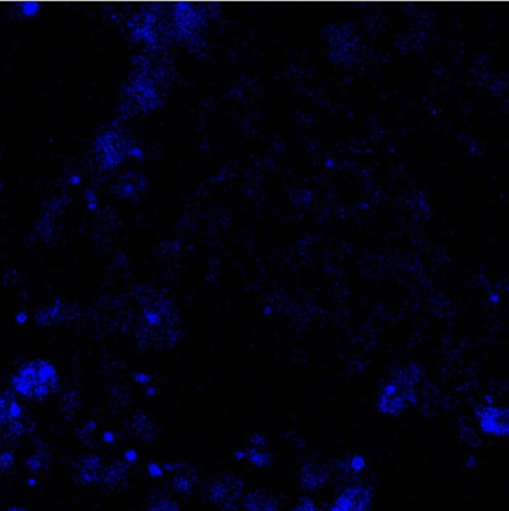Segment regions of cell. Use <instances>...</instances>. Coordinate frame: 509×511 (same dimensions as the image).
Instances as JSON below:
<instances>
[{
  "mask_svg": "<svg viewBox=\"0 0 509 511\" xmlns=\"http://www.w3.org/2000/svg\"><path fill=\"white\" fill-rule=\"evenodd\" d=\"M246 485L242 477L235 475H221L209 484L207 498L221 511H235L242 505Z\"/></svg>",
  "mask_w": 509,
  "mask_h": 511,
  "instance_id": "cell-1",
  "label": "cell"
},
{
  "mask_svg": "<svg viewBox=\"0 0 509 511\" xmlns=\"http://www.w3.org/2000/svg\"><path fill=\"white\" fill-rule=\"evenodd\" d=\"M415 377L412 373L406 375L405 370L401 372V379L392 380L385 387L380 396L379 410L385 415H394L403 412L406 408L415 403L413 393Z\"/></svg>",
  "mask_w": 509,
  "mask_h": 511,
  "instance_id": "cell-2",
  "label": "cell"
},
{
  "mask_svg": "<svg viewBox=\"0 0 509 511\" xmlns=\"http://www.w3.org/2000/svg\"><path fill=\"white\" fill-rule=\"evenodd\" d=\"M131 477V468L129 464L125 461H113L104 470L102 480L105 489L109 492H119L122 491L126 485L129 484Z\"/></svg>",
  "mask_w": 509,
  "mask_h": 511,
  "instance_id": "cell-3",
  "label": "cell"
},
{
  "mask_svg": "<svg viewBox=\"0 0 509 511\" xmlns=\"http://www.w3.org/2000/svg\"><path fill=\"white\" fill-rule=\"evenodd\" d=\"M242 506L244 511H280L277 499L261 487H254L245 492Z\"/></svg>",
  "mask_w": 509,
  "mask_h": 511,
  "instance_id": "cell-4",
  "label": "cell"
},
{
  "mask_svg": "<svg viewBox=\"0 0 509 511\" xmlns=\"http://www.w3.org/2000/svg\"><path fill=\"white\" fill-rule=\"evenodd\" d=\"M104 473L103 461L98 454H86L81 457L76 466V477L80 484H95Z\"/></svg>",
  "mask_w": 509,
  "mask_h": 511,
  "instance_id": "cell-5",
  "label": "cell"
},
{
  "mask_svg": "<svg viewBox=\"0 0 509 511\" xmlns=\"http://www.w3.org/2000/svg\"><path fill=\"white\" fill-rule=\"evenodd\" d=\"M478 417L485 433L499 436L508 435V412L499 408H487L480 410Z\"/></svg>",
  "mask_w": 509,
  "mask_h": 511,
  "instance_id": "cell-6",
  "label": "cell"
},
{
  "mask_svg": "<svg viewBox=\"0 0 509 511\" xmlns=\"http://www.w3.org/2000/svg\"><path fill=\"white\" fill-rule=\"evenodd\" d=\"M199 482L197 473L187 464H180L173 473L171 484L173 489L181 496H190Z\"/></svg>",
  "mask_w": 509,
  "mask_h": 511,
  "instance_id": "cell-7",
  "label": "cell"
},
{
  "mask_svg": "<svg viewBox=\"0 0 509 511\" xmlns=\"http://www.w3.org/2000/svg\"><path fill=\"white\" fill-rule=\"evenodd\" d=\"M128 431H129L130 435L133 438H136L139 442H143L144 445H152L154 442V438H155L154 426L147 419H135V421L131 422Z\"/></svg>",
  "mask_w": 509,
  "mask_h": 511,
  "instance_id": "cell-8",
  "label": "cell"
},
{
  "mask_svg": "<svg viewBox=\"0 0 509 511\" xmlns=\"http://www.w3.org/2000/svg\"><path fill=\"white\" fill-rule=\"evenodd\" d=\"M326 480V471L317 464H307L302 470V482L306 489H315Z\"/></svg>",
  "mask_w": 509,
  "mask_h": 511,
  "instance_id": "cell-9",
  "label": "cell"
},
{
  "mask_svg": "<svg viewBox=\"0 0 509 511\" xmlns=\"http://www.w3.org/2000/svg\"><path fill=\"white\" fill-rule=\"evenodd\" d=\"M145 511H180V506L174 499L160 496L149 501Z\"/></svg>",
  "mask_w": 509,
  "mask_h": 511,
  "instance_id": "cell-10",
  "label": "cell"
},
{
  "mask_svg": "<svg viewBox=\"0 0 509 511\" xmlns=\"http://www.w3.org/2000/svg\"><path fill=\"white\" fill-rule=\"evenodd\" d=\"M248 457L254 466H266L270 463V456L267 454H264V452L253 450V452H249Z\"/></svg>",
  "mask_w": 509,
  "mask_h": 511,
  "instance_id": "cell-11",
  "label": "cell"
},
{
  "mask_svg": "<svg viewBox=\"0 0 509 511\" xmlns=\"http://www.w3.org/2000/svg\"><path fill=\"white\" fill-rule=\"evenodd\" d=\"M14 464V456L10 452L0 454V473H6L10 470Z\"/></svg>",
  "mask_w": 509,
  "mask_h": 511,
  "instance_id": "cell-12",
  "label": "cell"
},
{
  "mask_svg": "<svg viewBox=\"0 0 509 511\" xmlns=\"http://www.w3.org/2000/svg\"><path fill=\"white\" fill-rule=\"evenodd\" d=\"M8 511H28V510H24V508H9Z\"/></svg>",
  "mask_w": 509,
  "mask_h": 511,
  "instance_id": "cell-13",
  "label": "cell"
}]
</instances>
